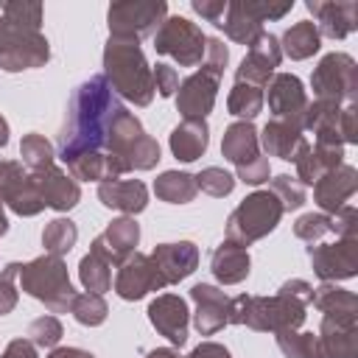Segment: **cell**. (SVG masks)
<instances>
[{"label":"cell","instance_id":"ac0fdd59","mask_svg":"<svg viewBox=\"0 0 358 358\" xmlns=\"http://www.w3.org/2000/svg\"><path fill=\"white\" fill-rule=\"evenodd\" d=\"M215 95H218V78H213L204 70L187 76L176 90V109L182 120H204L213 112Z\"/></svg>","mask_w":358,"mask_h":358},{"label":"cell","instance_id":"7a4b0ae2","mask_svg":"<svg viewBox=\"0 0 358 358\" xmlns=\"http://www.w3.org/2000/svg\"><path fill=\"white\" fill-rule=\"evenodd\" d=\"M103 78L115 95L134 106H148L154 98V76L137 39L109 36L103 48Z\"/></svg>","mask_w":358,"mask_h":358},{"label":"cell","instance_id":"9c48e42d","mask_svg":"<svg viewBox=\"0 0 358 358\" xmlns=\"http://www.w3.org/2000/svg\"><path fill=\"white\" fill-rule=\"evenodd\" d=\"M0 204H6L11 213L22 218L45 210V201L22 162L0 159Z\"/></svg>","mask_w":358,"mask_h":358},{"label":"cell","instance_id":"603a6c76","mask_svg":"<svg viewBox=\"0 0 358 358\" xmlns=\"http://www.w3.org/2000/svg\"><path fill=\"white\" fill-rule=\"evenodd\" d=\"M31 179H34V185H36V190H39L45 207H50V210L67 213V210H73V207L78 204V199H81L78 182H76L73 176H67V173H64L62 168H56V165L39 171V173H31Z\"/></svg>","mask_w":358,"mask_h":358},{"label":"cell","instance_id":"e7e4bbea","mask_svg":"<svg viewBox=\"0 0 358 358\" xmlns=\"http://www.w3.org/2000/svg\"><path fill=\"white\" fill-rule=\"evenodd\" d=\"M8 145V123H6V117L0 115V148H6Z\"/></svg>","mask_w":358,"mask_h":358},{"label":"cell","instance_id":"83f0119b","mask_svg":"<svg viewBox=\"0 0 358 358\" xmlns=\"http://www.w3.org/2000/svg\"><path fill=\"white\" fill-rule=\"evenodd\" d=\"M257 140L263 143V148H266L268 157H280V159L291 162L294 154H296V148H299V143H302L305 137H302V129L271 117V120L263 126V131L257 134Z\"/></svg>","mask_w":358,"mask_h":358},{"label":"cell","instance_id":"ab89813d","mask_svg":"<svg viewBox=\"0 0 358 358\" xmlns=\"http://www.w3.org/2000/svg\"><path fill=\"white\" fill-rule=\"evenodd\" d=\"M42 3H3V20L11 25V28H20V31H39L42 25Z\"/></svg>","mask_w":358,"mask_h":358},{"label":"cell","instance_id":"ee69618b","mask_svg":"<svg viewBox=\"0 0 358 358\" xmlns=\"http://www.w3.org/2000/svg\"><path fill=\"white\" fill-rule=\"evenodd\" d=\"M64 336V327L56 316H39L28 324V341L34 347H45V350H53Z\"/></svg>","mask_w":358,"mask_h":358},{"label":"cell","instance_id":"7bdbcfd3","mask_svg":"<svg viewBox=\"0 0 358 358\" xmlns=\"http://www.w3.org/2000/svg\"><path fill=\"white\" fill-rule=\"evenodd\" d=\"M196 187H199L201 193L213 196V199H224V196L232 193L235 176H232L229 171L218 168V165H210V168H204V171L196 173Z\"/></svg>","mask_w":358,"mask_h":358},{"label":"cell","instance_id":"9a60e30c","mask_svg":"<svg viewBox=\"0 0 358 358\" xmlns=\"http://www.w3.org/2000/svg\"><path fill=\"white\" fill-rule=\"evenodd\" d=\"M316 336L322 358H358V316L324 313Z\"/></svg>","mask_w":358,"mask_h":358},{"label":"cell","instance_id":"94428289","mask_svg":"<svg viewBox=\"0 0 358 358\" xmlns=\"http://www.w3.org/2000/svg\"><path fill=\"white\" fill-rule=\"evenodd\" d=\"M48 358H95V355L81 347H53Z\"/></svg>","mask_w":358,"mask_h":358},{"label":"cell","instance_id":"8d00e7d4","mask_svg":"<svg viewBox=\"0 0 358 358\" xmlns=\"http://www.w3.org/2000/svg\"><path fill=\"white\" fill-rule=\"evenodd\" d=\"M78 280L90 294H103L112 288V266L98 255H84L78 263Z\"/></svg>","mask_w":358,"mask_h":358},{"label":"cell","instance_id":"03108f58","mask_svg":"<svg viewBox=\"0 0 358 358\" xmlns=\"http://www.w3.org/2000/svg\"><path fill=\"white\" fill-rule=\"evenodd\" d=\"M6 232H8V218H6V210L0 204V235H6Z\"/></svg>","mask_w":358,"mask_h":358},{"label":"cell","instance_id":"7402d4cb","mask_svg":"<svg viewBox=\"0 0 358 358\" xmlns=\"http://www.w3.org/2000/svg\"><path fill=\"white\" fill-rule=\"evenodd\" d=\"M190 299L196 302V313H193V324L201 336H213L218 330L227 327V305H229V296L210 285V282H196L190 288Z\"/></svg>","mask_w":358,"mask_h":358},{"label":"cell","instance_id":"f1b7e54d","mask_svg":"<svg viewBox=\"0 0 358 358\" xmlns=\"http://www.w3.org/2000/svg\"><path fill=\"white\" fill-rule=\"evenodd\" d=\"M319 48H322V36H319V31H316V25L310 20H302L296 25H291L280 39V50L294 62L310 59Z\"/></svg>","mask_w":358,"mask_h":358},{"label":"cell","instance_id":"c3c4849f","mask_svg":"<svg viewBox=\"0 0 358 358\" xmlns=\"http://www.w3.org/2000/svg\"><path fill=\"white\" fill-rule=\"evenodd\" d=\"M20 268H22V263H8V266L3 268V274H0V316L11 313V310L17 308L20 294H17L14 280L20 277Z\"/></svg>","mask_w":358,"mask_h":358},{"label":"cell","instance_id":"f5cc1de1","mask_svg":"<svg viewBox=\"0 0 358 358\" xmlns=\"http://www.w3.org/2000/svg\"><path fill=\"white\" fill-rule=\"evenodd\" d=\"M330 232L338 238H358V210L352 204H344L330 215Z\"/></svg>","mask_w":358,"mask_h":358},{"label":"cell","instance_id":"d4e9b609","mask_svg":"<svg viewBox=\"0 0 358 358\" xmlns=\"http://www.w3.org/2000/svg\"><path fill=\"white\" fill-rule=\"evenodd\" d=\"M249 252L246 246H238L232 241H224L213 249V257H210V271L213 277L221 282V285H238L249 277Z\"/></svg>","mask_w":358,"mask_h":358},{"label":"cell","instance_id":"e0dca14e","mask_svg":"<svg viewBox=\"0 0 358 358\" xmlns=\"http://www.w3.org/2000/svg\"><path fill=\"white\" fill-rule=\"evenodd\" d=\"M137 243H140V224L131 215H123V218L109 221L103 235H98L92 241L90 252L103 257L109 266H120L129 255L137 252Z\"/></svg>","mask_w":358,"mask_h":358},{"label":"cell","instance_id":"8fae6325","mask_svg":"<svg viewBox=\"0 0 358 358\" xmlns=\"http://www.w3.org/2000/svg\"><path fill=\"white\" fill-rule=\"evenodd\" d=\"M165 280L159 277L157 266L151 263L148 255L134 252L129 255L120 266H117V277H115V294L126 302H137L151 291H162Z\"/></svg>","mask_w":358,"mask_h":358},{"label":"cell","instance_id":"74e56055","mask_svg":"<svg viewBox=\"0 0 358 358\" xmlns=\"http://www.w3.org/2000/svg\"><path fill=\"white\" fill-rule=\"evenodd\" d=\"M277 336V347L285 358H322V347H319V336L313 333H299V330H280Z\"/></svg>","mask_w":358,"mask_h":358},{"label":"cell","instance_id":"7dc6e473","mask_svg":"<svg viewBox=\"0 0 358 358\" xmlns=\"http://www.w3.org/2000/svg\"><path fill=\"white\" fill-rule=\"evenodd\" d=\"M157 162H159V143L151 134H143L129 154V168L131 171H151Z\"/></svg>","mask_w":358,"mask_h":358},{"label":"cell","instance_id":"f546056e","mask_svg":"<svg viewBox=\"0 0 358 358\" xmlns=\"http://www.w3.org/2000/svg\"><path fill=\"white\" fill-rule=\"evenodd\" d=\"M154 193L159 201L168 204H187L196 199L199 187H196V176L185 173V171H165L154 179Z\"/></svg>","mask_w":358,"mask_h":358},{"label":"cell","instance_id":"bcb514c9","mask_svg":"<svg viewBox=\"0 0 358 358\" xmlns=\"http://www.w3.org/2000/svg\"><path fill=\"white\" fill-rule=\"evenodd\" d=\"M327 232H330V215H324V213H305L294 221V235L305 243H316Z\"/></svg>","mask_w":358,"mask_h":358},{"label":"cell","instance_id":"b9f144b4","mask_svg":"<svg viewBox=\"0 0 358 358\" xmlns=\"http://www.w3.org/2000/svg\"><path fill=\"white\" fill-rule=\"evenodd\" d=\"M268 190L277 196L282 213L299 210V207L305 204V199H308V196H305V185H302L296 176H291V173H280V176H274Z\"/></svg>","mask_w":358,"mask_h":358},{"label":"cell","instance_id":"db71d44e","mask_svg":"<svg viewBox=\"0 0 358 358\" xmlns=\"http://www.w3.org/2000/svg\"><path fill=\"white\" fill-rule=\"evenodd\" d=\"M151 76H154V92H159L162 98L176 95V90H179V73L173 67L157 64V67H151Z\"/></svg>","mask_w":358,"mask_h":358},{"label":"cell","instance_id":"681fc988","mask_svg":"<svg viewBox=\"0 0 358 358\" xmlns=\"http://www.w3.org/2000/svg\"><path fill=\"white\" fill-rule=\"evenodd\" d=\"M204 73H210L213 78H218L221 81V76H224V67H227V62H229V50H227V45L221 42V39H207V45H204Z\"/></svg>","mask_w":358,"mask_h":358},{"label":"cell","instance_id":"91938a15","mask_svg":"<svg viewBox=\"0 0 358 358\" xmlns=\"http://www.w3.org/2000/svg\"><path fill=\"white\" fill-rule=\"evenodd\" d=\"M187 358H229V350L215 341H201L199 347H193V352Z\"/></svg>","mask_w":358,"mask_h":358},{"label":"cell","instance_id":"52a82bcc","mask_svg":"<svg viewBox=\"0 0 358 358\" xmlns=\"http://www.w3.org/2000/svg\"><path fill=\"white\" fill-rule=\"evenodd\" d=\"M310 87L316 98L336 103H355L358 95V64L350 53H327L316 64L310 76Z\"/></svg>","mask_w":358,"mask_h":358},{"label":"cell","instance_id":"d590c367","mask_svg":"<svg viewBox=\"0 0 358 358\" xmlns=\"http://www.w3.org/2000/svg\"><path fill=\"white\" fill-rule=\"evenodd\" d=\"M20 157H22V165H25L31 173H39V171H45V168L53 165L56 151H53V145H50V140H48L45 134L31 131V134H25L22 143H20Z\"/></svg>","mask_w":358,"mask_h":358},{"label":"cell","instance_id":"30bf717a","mask_svg":"<svg viewBox=\"0 0 358 358\" xmlns=\"http://www.w3.org/2000/svg\"><path fill=\"white\" fill-rule=\"evenodd\" d=\"M308 260L313 274L324 282L350 280L358 274V238H338L336 243L308 246Z\"/></svg>","mask_w":358,"mask_h":358},{"label":"cell","instance_id":"ffe728a7","mask_svg":"<svg viewBox=\"0 0 358 358\" xmlns=\"http://www.w3.org/2000/svg\"><path fill=\"white\" fill-rule=\"evenodd\" d=\"M151 263L157 266L159 277L165 285H176L179 280L190 277L199 266V246L193 241H179V243H159L148 255Z\"/></svg>","mask_w":358,"mask_h":358},{"label":"cell","instance_id":"4fadbf2b","mask_svg":"<svg viewBox=\"0 0 358 358\" xmlns=\"http://www.w3.org/2000/svg\"><path fill=\"white\" fill-rule=\"evenodd\" d=\"M268 87V109L274 115V120L291 123L296 129H302V117H305V106H308V95L305 87L296 76L291 73H274Z\"/></svg>","mask_w":358,"mask_h":358},{"label":"cell","instance_id":"f35d334b","mask_svg":"<svg viewBox=\"0 0 358 358\" xmlns=\"http://www.w3.org/2000/svg\"><path fill=\"white\" fill-rule=\"evenodd\" d=\"M70 313L76 316L78 324L84 327H98L106 322V313H109V305L103 302L101 294H76L73 305H70Z\"/></svg>","mask_w":358,"mask_h":358},{"label":"cell","instance_id":"e575fe53","mask_svg":"<svg viewBox=\"0 0 358 358\" xmlns=\"http://www.w3.org/2000/svg\"><path fill=\"white\" fill-rule=\"evenodd\" d=\"M263 101H266V98H263V90H260V87L235 81V87L229 90V98H227V109H229V115H235V117L252 123V120L260 115Z\"/></svg>","mask_w":358,"mask_h":358},{"label":"cell","instance_id":"4dcf8cb0","mask_svg":"<svg viewBox=\"0 0 358 358\" xmlns=\"http://www.w3.org/2000/svg\"><path fill=\"white\" fill-rule=\"evenodd\" d=\"M221 28L224 34L238 42V45H252L257 39V34L263 31V25L243 8V0H235V3H227V14L221 20Z\"/></svg>","mask_w":358,"mask_h":358},{"label":"cell","instance_id":"3957f363","mask_svg":"<svg viewBox=\"0 0 358 358\" xmlns=\"http://www.w3.org/2000/svg\"><path fill=\"white\" fill-rule=\"evenodd\" d=\"M302 322H305V308L282 294H274V296L241 294L227 305V324H246L257 333L299 330Z\"/></svg>","mask_w":358,"mask_h":358},{"label":"cell","instance_id":"8992f818","mask_svg":"<svg viewBox=\"0 0 358 358\" xmlns=\"http://www.w3.org/2000/svg\"><path fill=\"white\" fill-rule=\"evenodd\" d=\"M204 45H207V36L204 31L190 22L187 17H165L154 34V50L162 53V56H171L176 64L182 67H196L201 64L204 59Z\"/></svg>","mask_w":358,"mask_h":358},{"label":"cell","instance_id":"2e32d148","mask_svg":"<svg viewBox=\"0 0 358 358\" xmlns=\"http://www.w3.org/2000/svg\"><path fill=\"white\" fill-rule=\"evenodd\" d=\"M148 322L173 347H182L187 341L190 310H187V302L179 294H159L157 299H151V305H148Z\"/></svg>","mask_w":358,"mask_h":358},{"label":"cell","instance_id":"5b68a950","mask_svg":"<svg viewBox=\"0 0 358 358\" xmlns=\"http://www.w3.org/2000/svg\"><path fill=\"white\" fill-rule=\"evenodd\" d=\"M282 218V207L271 190H255L249 193L227 218V241L238 246H249L268 232L277 229Z\"/></svg>","mask_w":358,"mask_h":358},{"label":"cell","instance_id":"6125c7cd","mask_svg":"<svg viewBox=\"0 0 358 358\" xmlns=\"http://www.w3.org/2000/svg\"><path fill=\"white\" fill-rule=\"evenodd\" d=\"M145 358H182V355H179V350H173V347H157V350H151Z\"/></svg>","mask_w":358,"mask_h":358},{"label":"cell","instance_id":"7c38bea8","mask_svg":"<svg viewBox=\"0 0 358 358\" xmlns=\"http://www.w3.org/2000/svg\"><path fill=\"white\" fill-rule=\"evenodd\" d=\"M282 50H280V39L268 31H260L257 39L249 45V53L241 59L238 70H235V81L241 84H252V87H266L274 76V67L280 64Z\"/></svg>","mask_w":358,"mask_h":358},{"label":"cell","instance_id":"11a10c76","mask_svg":"<svg viewBox=\"0 0 358 358\" xmlns=\"http://www.w3.org/2000/svg\"><path fill=\"white\" fill-rule=\"evenodd\" d=\"M338 137L341 143H358V106L355 103H344L338 112Z\"/></svg>","mask_w":358,"mask_h":358},{"label":"cell","instance_id":"9f6ffc18","mask_svg":"<svg viewBox=\"0 0 358 358\" xmlns=\"http://www.w3.org/2000/svg\"><path fill=\"white\" fill-rule=\"evenodd\" d=\"M277 294H282V296H288V299L299 302L302 308H308V305L313 302V285H310V282H305V280H299V277L285 280V282L280 285V291H277Z\"/></svg>","mask_w":358,"mask_h":358},{"label":"cell","instance_id":"f6af8a7d","mask_svg":"<svg viewBox=\"0 0 358 358\" xmlns=\"http://www.w3.org/2000/svg\"><path fill=\"white\" fill-rule=\"evenodd\" d=\"M291 162L296 165V179L302 185H316L324 176V168L319 165V159H316V154H313V148H310L308 140L299 143V148H296V154H294Z\"/></svg>","mask_w":358,"mask_h":358},{"label":"cell","instance_id":"5bb4252c","mask_svg":"<svg viewBox=\"0 0 358 358\" xmlns=\"http://www.w3.org/2000/svg\"><path fill=\"white\" fill-rule=\"evenodd\" d=\"M50 59L48 39L39 31H20L14 28L6 48L0 50V67L6 73H20V70H34L45 67Z\"/></svg>","mask_w":358,"mask_h":358},{"label":"cell","instance_id":"680465c9","mask_svg":"<svg viewBox=\"0 0 358 358\" xmlns=\"http://www.w3.org/2000/svg\"><path fill=\"white\" fill-rule=\"evenodd\" d=\"M0 358H39V355L28 338H14V341H8V347L3 350Z\"/></svg>","mask_w":358,"mask_h":358},{"label":"cell","instance_id":"44dd1931","mask_svg":"<svg viewBox=\"0 0 358 358\" xmlns=\"http://www.w3.org/2000/svg\"><path fill=\"white\" fill-rule=\"evenodd\" d=\"M308 11L313 14V25L319 36L344 39L358 28V3H333V0H308Z\"/></svg>","mask_w":358,"mask_h":358},{"label":"cell","instance_id":"484cf974","mask_svg":"<svg viewBox=\"0 0 358 358\" xmlns=\"http://www.w3.org/2000/svg\"><path fill=\"white\" fill-rule=\"evenodd\" d=\"M221 154L227 162H232L235 168L246 165L249 159H255L260 154V140H257V129L249 120H235L232 126H227L224 140H221Z\"/></svg>","mask_w":358,"mask_h":358},{"label":"cell","instance_id":"816d5d0a","mask_svg":"<svg viewBox=\"0 0 358 358\" xmlns=\"http://www.w3.org/2000/svg\"><path fill=\"white\" fill-rule=\"evenodd\" d=\"M268 176H271V165H268V157L257 154L255 159H249L246 165H241V168H238V176H235V179H241L243 185H252V187H257V185L268 182Z\"/></svg>","mask_w":358,"mask_h":358},{"label":"cell","instance_id":"4316f807","mask_svg":"<svg viewBox=\"0 0 358 358\" xmlns=\"http://www.w3.org/2000/svg\"><path fill=\"white\" fill-rule=\"evenodd\" d=\"M171 154L179 162H196L207 145H210V129L207 120H182L173 131H171Z\"/></svg>","mask_w":358,"mask_h":358},{"label":"cell","instance_id":"cb8c5ba5","mask_svg":"<svg viewBox=\"0 0 358 358\" xmlns=\"http://www.w3.org/2000/svg\"><path fill=\"white\" fill-rule=\"evenodd\" d=\"M98 199L103 207L134 218L148 204V187L140 179H112L98 185Z\"/></svg>","mask_w":358,"mask_h":358},{"label":"cell","instance_id":"6f0895ef","mask_svg":"<svg viewBox=\"0 0 358 358\" xmlns=\"http://www.w3.org/2000/svg\"><path fill=\"white\" fill-rule=\"evenodd\" d=\"M190 8H193L196 14H201L204 20L215 22L218 28H221V20H224V14H227V3H224V0H193Z\"/></svg>","mask_w":358,"mask_h":358},{"label":"cell","instance_id":"f907efd6","mask_svg":"<svg viewBox=\"0 0 358 358\" xmlns=\"http://www.w3.org/2000/svg\"><path fill=\"white\" fill-rule=\"evenodd\" d=\"M243 8L263 25L266 20H280L285 17L291 8H294V0H285V3H266V0H243Z\"/></svg>","mask_w":358,"mask_h":358},{"label":"cell","instance_id":"d6a6232c","mask_svg":"<svg viewBox=\"0 0 358 358\" xmlns=\"http://www.w3.org/2000/svg\"><path fill=\"white\" fill-rule=\"evenodd\" d=\"M322 313H350L358 316V299L352 291L338 288L336 282H322L319 288H313V302Z\"/></svg>","mask_w":358,"mask_h":358},{"label":"cell","instance_id":"277c9868","mask_svg":"<svg viewBox=\"0 0 358 358\" xmlns=\"http://www.w3.org/2000/svg\"><path fill=\"white\" fill-rule=\"evenodd\" d=\"M20 285L28 296H34L36 302H42L50 313H67L76 291L67 274V263L56 255H42L34 257L31 263H25L20 268Z\"/></svg>","mask_w":358,"mask_h":358},{"label":"cell","instance_id":"ba28073f","mask_svg":"<svg viewBox=\"0 0 358 358\" xmlns=\"http://www.w3.org/2000/svg\"><path fill=\"white\" fill-rule=\"evenodd\" d=\"M168 17V3L165 0H120L112 3L106 11V25L109 36H123V39H143L159 22Z\"/></svg>","mask_w":358,"mask_h":358},{"label":"cell","instance_id":"be15d7a7","mask_svg":"<svg viewBox=\"0 0 358 358\" xmlns=\"http://www.w3.org/2000/svg\"><path fill=\"white\" fill-rule=\"evenodd\" d=\"M11 31H14V28H11V25H8V22H6L3 17H0V50L6 48V42H8V36H11Z\"/></svg>","mask_w":358,"mask_h":358},{"label":"cell","instance_id":"6da1fadb","mask_svg":"<svg viewBox=\"0 0 358 358\" xmlns=\"http://www.w3.org/2000/svg\"><path fill=\"white\" fill-rule=\"evenodd\" d=\"M120 109L123 103L103 76H92L90 81H84L73 92L67 106V120L62 129V159L70 162L78 154L103 151L106 131Z\"/></svg>","mask_w":358,"mask_h":358},{"label":"cell","instance_id":"1f68e13d","mask_svg":"<svg viewBox=\"0 0 358 358\" xmlns=\"http://www.w3.org/2000/svg\"><path fill=\"white\" fill-rule=\"evenodd\" d=\"M338 112H341V103L336 101H324V98L308 101L302 129L313 134H338Z\"/></svg>","mask_w":358,"mask_h":358},{"label":"cell","instance_id":"836d02e7","mask_svg":"<svg viewBox=\"0 0 358 358\" xmlns=\"http://www.w3.org/2000/svg\"><path fill=\"white\" fill-rule=\"evenodd\" d=\"M78 241V227L70 221V218H53L45 224L42 229V246H45V255H56V257H64Z\"/></svg>","mask_w":358,"mask_h":358},{"label":"cell","instance_id":"d6986e66","mask_svg":"<svg viewBox=\"0 0 358 358\" xmlns=\"http://www.w3.org/2000/svg\"><path fill=\"white\" fill-rule=\"evenodd\" d=\"M355 190H358V171L352 165H338L313 185V201L324 215H333L355 196Z\"/></svg>","mask_w":358,"mask_h":358},{"label":"cell","instance_id":"60d3db41","mask_svg":"<svg viewBox=\"0 0 358 358\" xmlns=\"http://www.w3.org/2000/svg\"><path fill=\"white\" fill-rule=\"evenodd\" d=\"M70 176L81 179V182H106V154L103 151H90V154H78L67 162Z\"/></svg>","mask_w":358,"mask_h":358}]
</instances>
